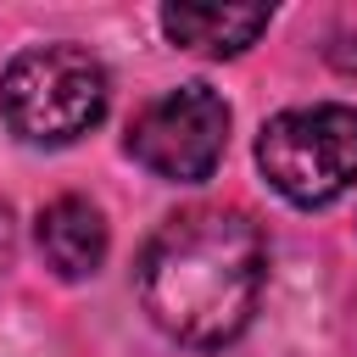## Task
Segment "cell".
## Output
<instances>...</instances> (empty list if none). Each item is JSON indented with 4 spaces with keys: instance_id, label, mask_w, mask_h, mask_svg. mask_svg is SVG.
<instances>
[{
    "instance_id": "cell-1",
    "label": "cell",
    "mask_w": 357,
    "mask_h": 357,
    "mask_svg": "<svg viewBox=\"0 0 357 357\" xmlns=\"http://www.w3.org/2000/svg\"><path fill=\"white\" fill-rule=\"evenodd\" d=\"M268 284V234L234 206L167 218L139 257V301L151 324L184 346H229Z\"/></svg>"
},
{
    "instance_id": "cell-2",
    "label": "cell",
    "mask_w": 357,
    "mask_h": 357,
    "mask_svg": "<svg viewBox=\"0 0 357 357\" xmlns=\"http://www.w3.org/2000/svg\"><path fill=\"white\" fill-rule=\"evenodd\" d=\"M106 67L78 45L22 50L0 78V117L28 145H73L106 117Z\"/></svg>"
},
{
    "instance_id": "cell-3",
    "label": "cell",
    "mask_w": 357,
    "mask_h": 357,
    "mask_svg": "<svg viewBox=\"0 0 357 357\" xmlns=\"http://www.w3.org/2000/svg\"><path fill=\"white\" fill-rule=\"evenodd\" d=\"M257 167L290 206H329L357 184V106L318 100L262 123Z\"/></svg>"
},
{
    "instance_id": "cell-4",
    "label": "cell",
    "mask_w": 357,
    "mask_h": 357,
    "mask_svg": "<svg viewBox=\"0 0 357 357\" xmlns=\"http://www.w3.org/2000/svg\"><path fill=\"white\" fill-rule=\"evenodd\" d=\"M229 145V106L206 84H178L145 100L128 123V156L167 184H201L223 162Z\"/></svg>"
},
{
    "instance_id": "cell-5",
    "label": "cell",
    "mask_w": 357,
    "mask_h": 357,
    "mask_svg": "<svg viewBox=\"0 0 357 357\" xmlns=\"http://www.w3.org/2000/svg\"><path fill=\"white\" fill-rule=\"evenodd\" d=\"M39 257L56 279H89L106 262V218L84 195H61L39 212Z\"/></svg>"
},
{
    "instance_id": "cell-6",
    "label": "cell",
    "mask_w": 357,
    "mask_h": 357,
    "mask_svg": "<svg viewBox=\"0 0 357 357\" xmlns=\"http://www.w3.org/2000/svg\"><path fill=\"white\" fill-rule=\"evenodd\" d=\"M268 6H162V33L195 56H240L268 33Z\"/></svg>"
},
{
    "instance_id": "cell-7",
    "label": "cell",
    "mask_w": 357,
    "mask_h": 357,
    "mask_svg": "<svg viewBox=\"0 0 357 357\" xmlns=\"http://www.w3.org/2000/svg\"><path fill=\"white\" fill-rule=\"evenodd\" d=\"M11 251H17V229H11V212L0 206V268L11 262Z\"/></svg>"
}]
</instances>
